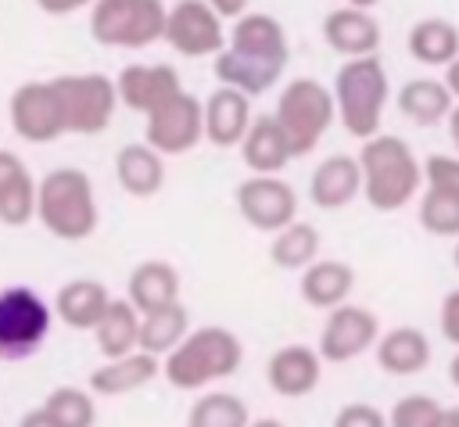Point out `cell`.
Wrapping results in <instances>:
<instances>
[{"mask_svg": "<svg viewBox=\"0 0 459 427\" xmlns=\"http://www.w3.org/2000/svg\"><path fill=\"white\" fill-rule=\"evenodd\" d=\"M362 169V197L377 212H398L423 190V161L402 136H373L359 147Z\"/></svg>", "mask_w": 459, "mask_h": 427, "instance_id": "6da1fadb", "label": "cell"}, {"mask_svg": "<svg viewBox=\"0 0 459 427\" xmlns=\"http://www.w3.org/2000/svg\"><path fill=\"white\" fill-rule=\"evenodd\" d=\"M36 219L43 222L50 237L68 240V244L93 237L100 222L93 179L75 165H57L43 172L36 187Z\"/></svg>", "mask_w": 459, "mask_h": 427, "instance_id": "7a4b0ae2", "label": "cell"}, {"mask_svg": "<svg viewBox=\"0 0 459 427\" xmlns=\"http://www.w3.org/2000/svg\"><path fill=\"white\" fill-rule=\"evenodd\" d=\"M244 362V344L230 327H194L186 341L161 359V377L176 391H204L237 373Z\"/></svg>", "mask_w": 459, "mask_h": 427, "instance_id": "3957f363", "label": "cell"}, {"mask_svg": "<svg viewBox=\"0 0 459 427\" xmlns=\"http://www.w3.org/2000/svg\"><path fill=\"white\" fill-rule=\"evenodd\" d=\"M387 97H391V86H387V68L380 57L344 61L333 75L337 122L344 126L348 136H355L362 144L380 136Z\"/></svg>", "mask_w": 459, "mask_h": 427, "instance_id": "277c9868", "label": "cell"}, {"mask_svg": "<svg viewBox=\"0 0 459 427\" xmlns=\"http://www.w3.org/2000/svg\"><path fill=\"white\" fill-rule=\"evenodd\" d=\"M273 118L280 122L283 136L290 140L294 158L312 154L319 147V140L326 136V129L337 122V104H333V90L323 86L312 75L290 79L273 108Z\"/></svg>", "mask_w": 459, "mask_h": 427, "instance_id": "5b68a950", "label": "cell"}, {"mask_svg": "<svg viewBox=\"0 0 459 427\" xmlns=\"http://www.w3.org/2000/svg\"><path fill=\"white\" fill-rule=\"evenodd\" d=\"M169 4L158 0H97L90 4V36L100 47L140 50L165 39Z\"/></svg>", "mask_w": 459, "mask_h": 427, "instance_id": "8992f818", "label": "cell"}, {"mask_svg": "<svg viewBox=\"0 0 459 427\" xmlns=\"http://www.w3.org/2000/svg\"><path fill=\"white\" fill-rule=\"evenodd\" d=\"M54 323V305L43 301L39 291L25 283H11L0 291V359L18 362L36 355Z\"/></svg>", "mask_w": 459, "mask_h": 427, "instance_id": "52a82bcc", "label": "cell"}, {"mask_svg": "<svg viewBox=\"0 0 459 427\" xmlns=\"http://www.w3.org/2000/svg\"><path fill=\"white\" fill-rule=\"evenodd\" d=\"M61 115H65V133L75 136H97L111 126L118 111V90L115 79L104 72H75V75H54L50 79Z\"/></svg>", "mask_w": 459, "mask_h": 427, "instance_id": "ba28073f", "label": "cell"}, {"mask_svg": "<svg viewBox=\"0 0 459 427\" xmlns=\"http://www.w3.org/2000/svg\"><path fill=\"white\" fill-rule=\"evenodd\" d=\"M201 140H204V100H197L186 90L143 118V144L154 147L161 158L186 154Z\"/></svg>", "mask_w": 459, "mask_h": 427, "instance_id": "9c48e42d", "label": "cell"}, {"mask_svg": "<svg viewBox=\"0 0 459 427\" xmlns=\"http://www.w3.org/2000/svg\"><path fill=\"white\" fill-rule=\"evenodd\" d=\"M226 29L212 4L204 0H176L165 18V43L179 57H219L226 50Z\"/></svg>", "mask_w": 459, "mask_h": 427, "instance_id": "30bf717a", "label": "cell"}, {"mask_svg": "<svg viewBox=\"0 0 459 427\" xmlns=\"http://www.w3.org/2000/svg\"><path fill=\"white\" fill-rule=\"evenodd\" d=\"M380 334H384V330H380L377 312L366 309V305L348 301V305L326 312V323H323V330H319L316 352L323 355V362L341 366V362H351V359H359L362 352L377 348Z\"/></svg>", "mask_w": 459, "mask_h": 427, "instance_id": "8fae6325", "label": "cell"}, {"mask_svg": "<svg viewBox=\"0 0 459 427\" xmlns=\"http://www.w3.org/2000/svg\"><path fill=\"white\" fill-rule=\"evenodd\" d=\"M237 212L251 230L276 237L298 222V194L283 176H247L237 187Z\"/></svg>", "mask_w": 459, "mask_h": 427, "instance_id": "7c38bea8", "label": "cell"}, {"mask_svg": "<svg viewBox=\"0 0 459 427\" xmlns=\"http://www.w3.org/2000/svg\"><path fill=\"white\" fill-rule=\"evenodd\" d=\"M7 115H11V129L29 144H54L57 136H65V115L50 79L22 83L7 100Z\"/></svg>", "mask_w": 459, "mask_h": 427, "instance_id": "4fadbf2b", "label": "cell"}, {"mask_svg": "<svg viewBox=\"0 0 459 427\" xmlns=\"http://www.w3.org/2000/svg\"><path fill=\"white\" fill-rule=\"evenodd\" d=\"M115 90H118V104H126L129 111H140L147 118L154 108H161L165 100L183 93V83H179V72L165 61H133L118 72Z\"/></svg>", "mask_w": 459, "mask_h": 427, "instance_id": "5bb4252c", "label": "cell"}, {"mask_svg": "<svg viewBox=\"0 0 459 427\" xmlns=\"http://www.w3.org/2000/svg\"><path fill=\"white\" fill-rule=\"evenodd\" d=\"M323 39L333 54H341L344 61H359V57H377L380 47V22L355 4H341L333 11L323 14Z\"/></svg>", "mask_w": 459, "mask_h": 427, "instance_id": "9a60e30c", "label": "cell"}, {"mask_svg": "<svg viewBox=\"0 0 459 427\" xmlns=\"http://www.w3.org/2000/svg\"><path fill=\"white\" fill-rule=\"evenodd\" d=\"M226 47L244 54V57H255L262 65H273L280 72L287 68V57H290V43H287L283 25L265 11H247L237 25H230Z\"/></svg>", "mask_w": 459, "mask_h": 427, "instance_id": "2e32d148", "label": "cell"}, {"mask_svg": "<svg viewBox=\"0 0 459 427\" xmlns=\"http://www.w3.org/2000/svg\"><path fill=\"white\" fill-rule=\"evenodd\" d=\"M323 355L308 344H283L265 362V384L283 398H305L323 380Z\"/></svg>", "mask_w": 459, "mask_h": 427, "instance_id": "e0dca14e", "label": "cell"}, {"mask_svg": "<svg viewBox=\"0 0 459 427\" xmlns=\"http://www.w3.org/2000/svg\"><path fill=\"white\" fill-rule=\"evenodd\" d=\"M251 122H255L251 97H244L230 86H215L204 97V140L212 147H240Z\"/></svg>", "mask_w": 459, "mask_h": 427, "instance_id": "ac0fdd59", "label": "cell"}, {"mask_svg": "<svg viewBox=\"0 0 459 427\" xmlns=\"http://www.w3.org/2000/svg\"><path fill=\"white\" fill-rule=\"evenodd\" d=\"M362 194V169L355 154H330L312 169L308 179V197L323 212L348 208Z\"/></svg>", "mask_w": 459, "mask_h": 427, "instance_id": "d6986e66", "label": "cell"}, {"mask_svg": "<svg viewBox=\"0 0 459 427\" xmlns=\"http://www.w3.org/2000/svg\"><path fill=\"white\" fill-rule=\"evenodd\" d=\"M111 301L115 298H111V291L100 280L75 276V280H68V283L57 287V294H54V316L65 327H72V330H90L93 334Z\"/></svg>", "mask_w": 459, "mask_h": 427, "instance_id": "ffe728a7", "label": "cell"}, {"mask_svg": "<svg viewBox=\"0 0 459 427\" xmlns=\"http://www.w3.org/2000/svg\"><path fill=\"white\" fill-rule=\"evenodd\" d=\"M158 373H161V359H154L147 352H133L122 359H104L90 373L86 388L93 398H118V395H133V391L147 388Z\"/></svg>", "mask_w": 459, "mask_h": 427, "instance_id": "44dd1931", "label": "cell"}, {"mask_svg": "<svg viewBox=\"0 0 459 427\" xmlns=\"http://www.w3.org/2000/svg\"><path fill=\"white\" fill-rule=\"evenodd\" d=\"M126 298L140 316L176 305L179 301V269L165 258H143L140 266H133V273L126 280Z\"/></svg>", "mask_w": 459, "mask_h": 427, "instance_id": "7402d4cb", "label": "cell"}, {"mask_svg": "<svg viewBox=\"0 0 459 427\" xmlns=\"http://www.w3.org/2000/svg\"><path fill=\"white\" fill-rule=\"evenodd\" d=\"M373 355H377V366L384 373H391V377H416V373H423L430 366L434 348H430V337L420 327H405L402 323V327H391V330L380 334Z\"/></svg>", "mask_w": 459, "mask_h": 427, "instance_id": "603a6c76", "label": "cell"}, {"mask_svg": "<svg viewBox=\"0 0 459 427\" xmlns=\"http://www.w3.org/2000/svg\"><path fill=\"white\" fill-rule=\"evenodd\" d=\"M36 187L39 179H32L29 165L0 147V222L4 226H25L36 219Z\"/></svg>", "mask_w": 459, "mask_h": 427, "instance_id": "cb8c5ba5", "label": "cell"}, {"mask_svg": "<svg viewBox=\"0 0 459 427\" xmlns=\"http://www.w3.org/2000/svg\"><path fill=\"white\" fill-rule=\"evenodd\" d=\"M244 165L251 169V176H280L287 169V161L294 158L290 140L283 136L280 122L273 115H255L244 144H240Z\"/></svg>", "mask_w": 459, "mask_h": 427, "instance_id": "d4e9b609", "label": "cell"}, {"mask_svg": "<svg viewBox=\"0 0 459 427\" xmlns=\"http://www.w3.org/2000/svg\"><path fill=\"white\" fill-rule=\"evenodd\" d=\"M298 291L312 309L333 312V309L348 305V298L355 291V269L348 262H341V258H319L316 266H308L301 273Z\"/></svg>", "mask_w": 459, "mask_h": 427, "instance_id": "484cf974", "label": "cell"}, {"mask_svg": "<svg viewBox=\"0 0 459 427\" xmlns=\"http://www.w3.org/2000/svg\"><path fill=\"white\" fill-rule=\"evenodd\" d=\"M394 104H398V111H402L412 126L430 129V126L448 122V115H452V108H455V97L448 93L445 79L420 75V79H409V83L398 90Z\"/></svg>", "mask_w": 459, "mask_h": 427, "instance_id": "4316f807", "label": "cell"}, {"mask_svg": "<svg viewBox=\"0 0 459 427\" xmlns=\"http://www.w3.org/2000/svg\"><path fill=\"white\" fill-rule=\"evenodd\" d=\"M115 179L129 197H154L165 187V158L140 144H122L115 154Z\"/></svg>", "mask_w": 459, "mask_h": 427, "instance_id": "83f0119b", "label": "cell"}, {"mask_svg": "<svg viewBox=\"0 0 459 427\" xmlns=\"http://www.w3.org/2000/svg\"><path fill=\"white\" fill-rule=\"evenodd\" d=\"M405 47H409L412 61H420L427 68H448L459 57V25L448 18H420L409 29Z\"/></svg>", "mask_w": 459, "mask_h": 427, "instance_id": "f1b7e54d", "label": "cell"}, {"mask_svg": "<svg viewBox=\"0 0 459 427\" xmlns=\"http://www.w3.org/2000/svg\"><path fill=\"white\" fill-rule=\"evenodd\" d=\"M93 344L104 359H122L140 352V312L129 305V298H115L104 312V319L93 330Z\"/></svg>", "mask_w": 459, "mask_h": 427, "instance_id": "f546056e", "label": "cell"}, {"mask_svg": "<svg viewBox=\"0 0 459 427\" xmlns=\"http://www.w3.org/2000/svg\"><path fill=\"white\" fill-rule=\"evenodd\" d=\"M186 334H190V312L183 301L140 316V352H147L154 359L172 355L186 341Z\"/></svg>", "mask_w": 459, "mask_h": 427, "instance_id": "4dcf8cb0", "label": "cell"}, {"mask_svg": "<svg viewBox=\"0 0 459 427\" xmlns=\"http://www.w3.org/2000/svg\"><path fill=\"white\" fill-rule=\"evenodd\" d=\"M280 75H283L280 68L262 65V61H255V57H244V54H237V50H230V47L215 57V79H219V86H230V90H237V93H244V97H262V93H269Z\"/></svg>", "mask_w": 459, "mask_h": 427, "instance_id": "1f68e13d", "label": "cell"}, {"mask_svg": "<svg viewBox=\"0 0 459 427\" xmlns=\"http://www.w3.org/2000/svg\"><path fill=\"white\" fill-rule=\"evenodd\" d=\"M269 262L276 269L287 273H305L308 266L319 262V230L312 222H290L287 230H280L269 244Z\"/></svg>", "mask_w": 459, "mask_h": 427, "instance_id": "d6a6232c", "label": "cell"}, {"mask_svg": "<svg viewBox=\"0 0 459 427\" xmlns=\"http://www.w3.org/2000/svg\"><path fill=\"white\" fill-rule=\"evenodd\" d=\"M186 427H251L247 402L233 391H208L197 395L186 409Z\"/></svg>", "mask_w": 459, "mask_h": 427, "instance_id": "836d02e7", "label": "cell"}, {"mask_svg": "<svg viewBox=\"0 0 459 427\" xmlns=\"http://www.w3.org/2000/svg\"><path fill=\"white\" fill-rule=\"evenodd\" d=\"M39 405H43L61 427H93V420H97V402H93L90 388L57 384Z\"/></svg>", "mask_w": 459, "mask_h": 427, "instance_id": "e575fe53", "label": "cell"}, {"mask_svg": "<svg viewBox=\"0 0 459 427\" xmlns=\"http://www.w3.org/2000/svg\"><path fill=\"white\" fill-rule=\"evenodd\" d=\"M420 226L434 237H455L459 240V201L445 197L437 190H423L420 194Z\"/></svg>", "mask_w": 459, "mask_h": 427, "instance_id": "d590c367", "label": "cell"}, {"mask_svg": "<svg viewBox=\"0 0 459 427\" xmlns=\"http://www.w3.org/2000/svg\"><path fill=\"white\" fill-rule=\"evenodd\" d=\"M441 402L434 395H405L391 405L387 413V427H434V420L441 416Z\"/></svg>", "mask_w": 459, "mask_h": 427, "instance_id": "8d00e7d4", "label": "cell"}, {"mask_svg": "<svg viewBox=\"0 0 459 427\" xmlns=\"http://www.w3.org/2000/svg\"><path fill=\"white\" fill-rule=\"evenodd\" d=\"M423 187L459 201V158L455 154H427L423 158Z\"/></svg>", "mask_w": 459, "mask_h": 427, "instance_id": "74e56055", "label": "cell"}, {"mask_svg": "<svg viewBox=\"0 0 459 427\" xmlns=\"http://www.w3.org/2000/svg\"><path fill=\"white\" fill-rule=\"evenodd\" d=\"M333 427H387V413L373 402H344L333 416Z\"/></svg>", "mask_w": 459, "mask_h": 427, "instance_id": "f35d334b", "label": "cell"}, {"mask_svg": "<svg viewBox=\"0 0 459 427\" xmlns=\"http://www.w3.org/2000/svg\"><path fill=\"white\" fill-rule=\"evenodd\" d=\"M437 327H441V337H445L448 344H455V348H459V287H455V291H448V294L441 298Z\"/></svg>", "mask_w": 459, "mask_h": 427, "instance_id": "ab89813d", "label": "cell"}, {"mask_svg": "<svg viewBox=\"0 0 459 427\" xmlns=\"http://www.w3.org/2000/svg\"><path fill=\"white\" fill-rule=\"evenodd\" d=\"M212 11L219 14V22H233V25H237V22L247 14V4H240V0H215Z\"/></svg>", "mask_w": 459, "mask_h": 427, "instance_id": "60d3db41", "label": "cell"}, {"mask_svg": "<svg viewBox=\"0 0 459 427\" xmlns=\"http://www.w3.org/2000/svg\"><path fill=\"white\" fill-rule=\"evenodd\" d=\"M18 427H61L43 405H32L29 413H22V420H18Z\"/></svg>", "mask_w": 459, "mask_h": 427, "instance_id": "b9f144b4", "label": "cell"}, {"mask_svg": "<svg viewBox=\"0 0 459 427\" xmlns=\"http://www.w3.org/2000/svg\"><path fill=\"white\" fill-rule=\"evenodd\" d=\"M445 86H448V93L455 97V104H459V57L445 68Z\"/></svg>", "mask_w": 459, "mask_h": 427, "instance_id": "7bdbcfd3", "label": "cell"}, {"mask_svg": "<svg viewBox=\"0 0 459 427\" xmlns=\"http://www.w3.org/2000/svg\"><path fill=\"white\" fill-rule=\"evenodd\" d=\"M75 7H79L75 0H68V4H54V0H43V4H39V11H43V14H72Z\"/></svg>", "mask_w": 459, "mask_h": 427, "instance_id": "ee69618b", "label": "cell"}, {"mask_svg": "<svg viewBox=\"0 0 459 427\" xmlns=\"http://www.w3.org/2000/svg\"><path fill=\"white\" fill-rule=\"evenodd\" d=\"M448 140H452V147H455V158H459V104L452 108V115H448Z\"/></svg>", "mask_w": 459, "mask_h": 427, "instance_id": "f6af8a7d", "label": "cell"}, {"mask_svg": "<svg viewBox=\"0 0 459 427\" xmlns=\"http://www.w3.org/2000/svg\"><path fill=\"white\" fill-rule=\"evenodd\" d=\"M434 427H459V413H455V405H445L441 416L434 420Z\"/></svg>", "mask_w": 459, "mask_h": 427, "instance_id": "bcb514c9", "label": "cell"}, {"mask_svg": "<svg viewBox=\"0 0 459 427\" xmlns=\"http://www.w3.org/2000/svg\"><path fill=\"white\" fill-rule=\"evenodd\" d=\"M448 380H452V388H459V348H455V355L448 362Z\"/></svg>", "mask_w": 459, "mask_h": 427, "instance_id": "7dc6e473", "label": "cell"}, {"mask_svg": "<svg viewBox=\"0 0 459 427\" xmlns=\"http://www.w3.org/2000/svg\"><path fill=\"white\" fill-rule=\"evenodd\" d=\"M251 427H287V423H280L276 416H262V420H251Z\"/></svg>", "mask_w": 459, "mask_h": 427, "instance_id": "c3c4849f", "label": "cell"}, {"mask_svg": "<svg viewBox=\"0 0 459 427\" xmlns=\"http://www.w3.org/2000/svg\"><path fill=\"white\" fill-rule=\"evenodd\" d=\"M452 262H455V269H459V240H455V251H452Z\"/></svg>", "mask_w": 459, "mask_h": 427, "instance_id": "681fc988", "label": "cell"}, {"mask_svg": "<svg viewBox=\"0 0 459 427\" xmlns=\"http://www.w3.org/2000/svg\"><path fill=\"white\" fill-rule=\"evenodd\" d=\"M455 413H459V405H455Z\"/></svg>", "mask_w": 459, "mask_h": 427, "instance_id": "f907efd6", "label": "cell"}]
</instances>
